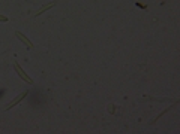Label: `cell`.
<instances>
[{"instance_id": "obj_4", "label": "cell", "mask_w": 180, "mask_h": 134, "mask_svg": "<svg viewBox=\"0 0 180 134\" xmlns=\"http://www.w3.org/2000/svg\"><path fill=\"white\" fill-rule=\"evenodd\" d=\"M51 6H54V3H50V5H47V6H44V8H42V9H39V11H38V12H36V15H41V14H42V12H44V11H47V9H50V8H51Z\"/></svg>"}, {"instance_id": "obj_3", "label": "cell", "mask_w": 180, "mask_h": 134, "mask_svg": "<svg viewBox=\"0 0 180 134\" xmlns=\"http://www.w3.org/2000/svg\"><path fill=\"white\" fill-rule=\"evenodd\" d=\"M26 95H27V92H23V94H20V95H18V97H17V98H15L12 103H9V104H8V107H6V109H11V107H14V106H15V104H17L20 100H23Z\"/></svg>"}, {"instance_id": "obj_5", "label": "cell", "mask_w": 180, "mask_h": 134, "mask_svg": "<svg viewBox=\"0 0 180 134\" xmlns=\"http://www.w3.org/2000/svg\"><path fill=\"white\" fill-rule=\"evenodd\" d=\"M0 21H3V23H5V21H8V18H6V17H2V15H0Z\"/></svg>"}, {"instance_id": "obj_1", "label": "cell", "mask_w": 180, "mask_h": 134, "mask_svg": "<svg viewBox=\"0 0 180 134\" xmlns=\"http://www.w3.org/2000/svg\"><path fill=\"white\" fill-rule=\"evenodd\" d=\"M14 66H15V70L18 72V75L21 76V79H24V81H26L27 83H33V81H32V79H30V78H29V76H27V75H26V73H24L23 70H21V67H20V66H18L17 63H15Z\"/></svg>"}, {"instance_id": "obj_2", "label": "cell", "mask_w": 180, "mask_h": 134, "mask_svg": "<svg viewBox=\"0 0 180 134\" xmlns=\"http://www.w3.org/2000/svg\"><path fill=\"white\" fill-rule=\"evenodd\" d=\"M17 36H18V39L21 40V42H24L26 45H27V48H33V45H32V42L23 34V33H20V31H17Z\"/></svg>"}]
</instances>
